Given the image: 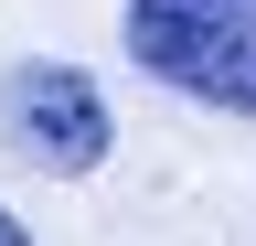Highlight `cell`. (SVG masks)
<instances>
[{
  "mask_svg": "<svg viewBox=\"0 0 256 246\" xmlns=\"http://www.w3.org/2000/svg\"><path fill=\"white\" fill-rule=\"evenodd\" d=\"M0 246H32V235H22V225H11V214H0Z\"/></svg>",
  "mask_w": 256,
  "mask_h": 246,
  "instance_id": "3",
  "label": "cell"
},
{
  "mask_svg": "<svg viewBox=\"0 0 256 246\" xmlns=\"http://www.w3.org/2000/svg\"><path fill=\"white\" fill-rule=\"evenodd\" d=\"M128 54L182 86L192 107H224V118H256V0H128L118 11Z\"/></svg>",
  "mask_w": 256,
  "mask_h": 246,
  "instance_id": "1",
  "label": "cell"
},
{
  "mask_svg": "<svg viewBox=\"0 0 256 246\" xmlns=\"http://www.w3.org/2000/svg\"><path fill=\"white\" fill-rule=\"evenodd\" d=\"M0 139L32 171H96L107 161V97L75 65H11V86H0Z\"/></svg>",
  "mask_w": 256,
  "mask_h": 246,
  "instance_id": "2",
  "label": "cell"
}]
</instances>
